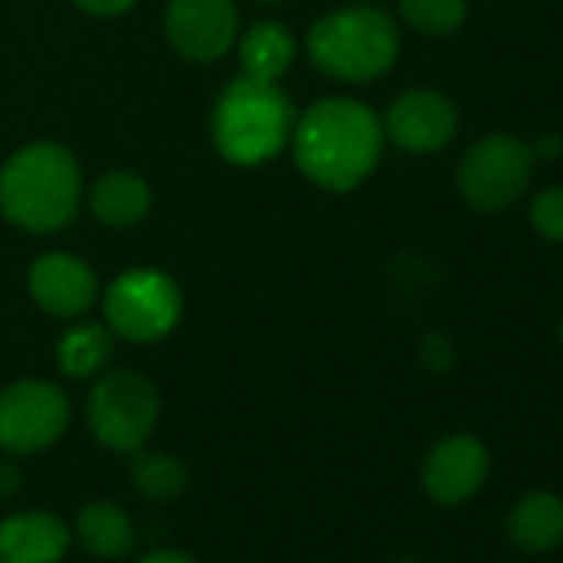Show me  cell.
Here are the masks:
<instances>
[{
    "label": "cell",
    "mask_w": 563,
    "mask_h": 563,
    "mask_svg": "<svg viewBox=\"0 0 563 563\" xmlns=\"http://www.w3.org/2000/svg\"><path fill=\"white\" fill-rule=\"evenodd\" d=\"M292 156L299 173L329 192L358 189L382 163V117L352 97H325L299 113L292 130Z\"/></svg>",
    "instance_id": "cell-1"
},
{
    "label": "cell",
    "mask_w": 563,
    "mask_h": 563,
    "mask_svg": "<svg viewBox=\"0 0 563 563\" xmlns=\"http://www.w3.org/2000/svg\"><path fill=\"white\" fill-rule=\"evenodd\" d=\"M159 415L163 398L156 382L133 368L107 372L87 398L90 434L120 454H136L153 438Z\"/></svg>",
    "instance_id": "cell-6"
},
{
    "label": "cell",
    "mask_w": 563,
    "mask_h": 563,
    "mask_svg": "<svg viewBox=\"0 0 563 563\" xmlns=\"http://www.w3.org/2000/svg\"><path fill=\"white\" fill-rule=\"evenodd\" d=\"M401 563H418V560H401Z\"/></svg>",
    "instance_id": "cell-30"
},
{
    "label": "cell",
    "mask_w": 563,
    "mask_h": 563,
    "mask_svg": "<svg viewBox=\"0 0 563 563\" xmlns=\"http://www.w3.org/2000/svg\"><path fill=\"white\" fill-rule=\"evenodd\" d=\"M255 4H278V0H255Z\"/></svg>",
    "instance_id": "cell-27"
},
{
    "label": "cell",
    "mask_w": 563,
    "mask_h": 563,
    "mask_svg": "<svg viewBox=\"0 0 563 563\" xmlns=\"http://www.w3.org/2000/svg\"><path fill=\"white\" fill-rule=\"evenodd\" d=\"M382 126L385 140H391L405 153H438L457 136L461 117L451 97H444L441 90L418 87L405 90L388 103Z\"/></svg>",
    "instance_id": "cell-10"
},
{
    "label": "cell",
    "mask_w": 563,
    "mask_h": 563,
    "mask_svg": "<svg viewBox=\"0 0 563 563\" xmlns=\"http://www.w3.org/2000/svg\"><path fill=\"white\" fill-rule=\"evenodd\" d=\"M487 471H490V454L474 434H448L428 451L421 464V481L431 500L464 504L484 487Z\"/></svg>",
    "instance_id": "cell-12"
},
{
    "label": "cell",
    "mask_w": 563,
    "mask_h": 563,
    "mask_svg": "<svg viewBox=\"0 0 563 563\" xmlns=\"http://www.w3.org/2000/svg\"><path fill=\"white\" fill-rule=\"evenodd\" d=\"M533 166L530 143L514 133H487L461 156L457 192L474 212H500L527 192Z\"/></svg>",
    "instance_id": "cell-7"
},
{
    "label": "cell",
    "mask_w": 563,
    "mask_h": 563,
    "mask_svg": "<svg viewBox=\"0 0 563 563\" xmlns=\"http://www.w3.org/2000/svg\"><path fill=\"white\" fill-rule=\"evenodd\" d=\"M27 292L47 316L74 322L97 306L100 282L87 258L74 252H44L31 262Z\"/></svg>",
    "instance_id": "cell-11"
},
{
    "label": "cell",
    "mask_w": 563,
    "mask_h": 563,
    "mask_svg": "<svg viewBox=\"0 0 563 563\" xmlns=\"http://www.w3.org/2000/svg\"><path fill=\"white\" fill-rule=\"evenodd\" d=\"M169 47L189 64H216L239 41L235 0H169L163 14Z\"/></svg>",
    "instance_id": "cell-9"
},
{
    "label": "cell",
    "mask_w": 563,
    "mask_h": 563,
    "mask_svg": "<svg viewBox=\"0 0 563 563\" xmlns=\"http://www.w3.org/2000/svg\"><path fill=\"white\" fill-rule=\"evenodd\" d=\"M74 418L64 388L44 378H21L0 391V448L8 454H41L57 444Z\"/></svg>",
    "instance_id": "cell-8"
},
{
    "label": "cell",
    "mask_w": 563,
    "mask_h": 563,
    "mask_svg": "<svg viewBox=\"0 0 563 563\" xmlns=\"http://www.w3.org/2000/svg\"><path fill=\"white\" fill-rule=\"evenodd\" d=\"M130 481L143 497L169 504L186 490L189 464L183 457L169 454V451H143L140 448L133 454V464H130Z\"/></svg>",
    "instance_id": "cell-19"
},
{
    "label": "cell",
    "mask_w": 563,
    "mask_h": 563,
    "mask_svg": "<svg viewBox=\"0 0 563 563\" xmlns=\"http://www.w3.org/2000/svg\"><path fill=\"white\" fill-rule=\"evenodd\" d=\"M560 345H563V319H560Z\"/></svg>",
    "instance_id": "cell-29"
},
{
    "label": "cell",
    "mask_w": 563,
    "mask_h": 563,
    "mask_svg": "<svg viewBox=\"0 0 563 563\" xmlns=\"http://www.w3.org/2000/svg\"><path fill=\"white\" fill-rule=\"evenodd\" d=\"M507 533L527 553L553 550L563 540V500L550 490H530L514 504Z\"/></svg>",
    "instance_id": "cell-17"
},
{
    "label": "cell",
    "mask_w": 563,
    "mask_h": 563,
    "mask_svg": "<svg viewBox=\"0 0 563 563\" xmlns=\"http://www.w3.org/2000/svg\"><path fill=\"white\" fill-rule=\"evenodd\" d=\"M398 14L424 37H451L467 21V0H398Z\"/></svg>",
    "instance_id": "cell-20"
},
{
    "label": "cell",
    "mask_w": 563,
    "mask_h": 563,
    "mask_svg": "<svg viewBox=\"0 0 563 563\" xmlns=\"http://www.w3.org/2000/svg\"><path fill=\"white\" fill-rule=\"evenodd\" d=\"M74 537L84 543L87 553H93L100 560H123L136 547V527H133L130 514L110 500H93V504L80 507V514L74 520Z\"/></svg>",
    "instance_id": "cell-16"
},
{
    "label": "cell",
    "mask_w": 563,
    "mask_h": 563,
    "mask_svg": "<svg viewBox=\"0 0 563 563\" xmlns=\"http://www.w3.org/2000/svg\"><path fill=\"white\" fill-rule=\"evenodd\" d=\"M312 67L342 84H372L385 77L401 54L395 18L375 4H352L319 18L306 34Z\"/></svg>",
    "instance_id": "cell-4"
},
{
    "label": "cell",
    "mask_w": 563,
    "mask_h": 563,
    "mask_svg": "<svg viewBox=\"0 0 563 563\" xmlns=\"http://www.w3.org/2000/svg\"><path fill=\"white\" fill-rule=\"evenodd\" d=\"M140 563H196V560L179 550H150Z\"/></svg>",
    "instance_id": "cell-26"
},
{
    "label": "cell",
    "mask_w": 563,
    "mask_h": 563,
    "mask_svg": "<svg viewBox=\"0 0 563 563\" xmlns=\"http://www.w3.org/2000/svg\"><path fill=\"white\" fill-rule=\"evenodd\" d=\"M418 355H421V365L434 375H444L454 368V345L441 332H428L418 345Z\"/></svg>",
    "instance_id": "cell-22"
},
{
    "label": "cell",
    "mask_w": 563,
    "mask_h": 563,
    "mask_svg": "<svg viewBox=\"0 0 563 563\" xmlns=\"http://www.w3.org/2000/svg\"><path fill=\"white\" fill-rule=\"evenodd\" d=\"M74 530L51 510H21L0 520V563H60Z\"/></svg>",
    "instance_id": "cell-13"
},
{
    "label": "cell",
    "mask_w": 563,
    "mask_h": 563,
    "mask_svg": "<svg viewBox=\"0 0 563 563\" xmlns=\"http://www.w3.org/2000/svg\"><path fill=\"white\" fill-rule=\"evenodd\" d=\"M24 487V471L14 457H0V500L18 497V490Z\"/></svg>",
    "instance_id": "cell-24"
},
{
    "label": "cell",
    "mask_w": 563,
    "mask_h": 563,
    "mask_svg": "<svg viewBox=\"0 0 563 563\" xmlns=\"http://www.w3.org/2000/svg\"><path fill=\"white\" fill-rule=\"evenodd\" d=\"M527 219L533 225L537 235L550 239V242H563V186H547L530 199Z\"/></svg>",
    "instance_id": "cell-21"
},
{
    "label": "cell",
    "mask_w": 563,
    "mask_h": 563,
    "mask_svg": "<svg viewBox=\"0 0 563 563\" xmlns=\"http://www.w3.org/2000/svg\"><path fill=\"white\" fill-rule=\"evenodd\" d=\"M87 206H90L97 222H103L110 229H130V225H140L150 216L153 189L133 169H110L90 186Z\"/></svg>",
    "instance_id": "cell-15"
},
{
    "label": "cell",
    "mask_w": 563,
    "mask_h": 563,
    "mask_svg": "<svg viewBox=\"0 0 563 563\" xmlns=\"http://www.w3.org/2000/svg\"><path fill=\"white\" fill-rule=\"evenodd\" d=\"M533 159L540 163V159H556L560 153H563V136H556V133H543L533 146Z\"/></svg>",
    "instance_id": "cell-25"
},
{
    "label": "cell",
    "mask_w": 563,
    "mask_h": 563,
    "mask_svg": "<svg viewBox=\"0 0 563 563\" xmlns=\"http://www.w3.org/2000/svg\"><path fill=\"white\" fill-rule=\"evenodd\" d=\"M235 51H239V74L262 84H278L299 57L296 34L282 21L252 24L245 34H239Z\"/></svg>",
    "instance_id": "cell-14"
},
{
    "label": "cell",
    "mask_w": 563,
    "mask_h": 563,
    "mask_svg": "<svg viewBox=\"0 0 563 563\" xmlns=\"http://www.w3.org/2000/svg\"><path fill=\"white\" fill-rule=\"evenodd\" d=\"M296 120V103L278 84H262L239 74L212 100L209 136L225 163L252 169L275 159L292 143Z\"/></svg>",
    "instance_id": "cell-3"
},
{
    "label": "cell",
    "mask_w": 563,
    "mask_h": 563,
    "mask_svg": "<svg viewBox=\"0 0 563 563\" xmlns=\"http://www.w3.org/2000/svg\"><path fill=\"white\" fill-rule=\"evenodd\" d=\"M77 11L97 18V21H110V18H123L126 11L136 8V0H74Z\"/></svg>",
    "instance_id": "cell-23"
},
{
    "label": "cell",
    "mask_w": 563,
    "mask_h": 563,
    "mask_svg": "<svg viewBox=\"0 0 563 563\" xmlns=\"http://www.w3.org/2000/svg\"><path fill=\"white\" fill-rule=\"evenodd\" d=\"M80 206L84 169L64 143H27L0 166V216L24 232H60L77 219Z\"/></svg>",
    "instance_id": "cell-2"
},
{
    "label": "cell",
    "mask_w": 563,
    "mask_h": 563,
    "mask_svg": "<svg viewBox=\"0 0 563 563\" xmlns=\"http://www.w3.org/2000/svg\"><path fill=\"white\" fill-rule=\"evenodd\" d=\"M355 4H375V0H355Z\"/></svg>",
    "instance_id": "cell-28"
},
{
    "label": "cell",
    "mask_w": 563,
    "mask_h": 563,
    "mask_svg": "<svg viewBox=\"0 0 563 563\" xmlns=\"http://www.w3.org/2000/svg\"><path fill=\"white\" fill-rule=\"evenodd\" d=\"M57 368L67 378H93L113 358V332L107 322H77L57 339Z\"/></svg>",
    "instance_id": "cell-18"
},
{
    "label": "cell",
    "mask_w": 563,
    "mask_h": 563,
    "mask_svg": "<svg viewBox=\"0 0 563 563\" xmlns=\"http://www.w3.org/2000/svg\"><path fill=\"white\" fill-rule=\"evenodd\" d=\"M183 292L176 278L156 265L120 272L103 292L107 329L133 345H153L173 335L183 319Z\"/></svg>",
    "instance_id": "cell-5"
}]
</instances>
